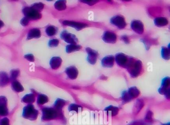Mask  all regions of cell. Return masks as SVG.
I'll return each mask as SVG.
<instances>
[{
    "label": "cell",
    "mask_w": 170,
    "mask_h": 125,
    "mask_svg": "<svg viewBox=\"0 0 170 125\" xmlns=\"http://www.w3.org/2000/svg\"><path fill=\"white\" fill-rule=\"evenodd\" d=\"M42 112L43 120H52L63 117L61 111L57 110L54 108H44Z\"/></svg>",
    "instance_id": "cell-1"
},
{
    "label": "cell",
    "mask_w": 170,
    "mask_h": 125,
    "mask_svg": "<svg viewBox=\"0 0 170 125\" xmlns=\"http://www.w3.org/2000/svg\"><path fill=\"white\" fill-rule=\"evenodd\" d=\"M127 69L132 77H137L142 70V63L139 60H135L133 58Z\"/></svg>",
    "instance_id": "cell-2"
},
{
    "label": "cell",
    "mask_w": 170,
    "mask_h": 125,
    "mask_svg": "<svg viewBox=\"0 0 170 125\" xmlns=\"http://www.w3.org/2000/svg\"><path fill=\"white\" fill-rule=\"evenodd\" d=\"M39 112L32 104H29L23 109V116L24 118L31 121H34L38 118Z\"/></svg>",
    "instance_id": "cell-3"
},
{
    "label": "cell",
    "mask_w": 170,
    "mask_h": 125,
    "mask_svg": "<svg viewBox=\"0 0 170 125\" xmlns=\"http://www.w3.org/2000/svg\"><path fill=\"white\" fill-rule=\"evenodd\" d=\"M134 58L128 56L122 53H119L115 55V60L118 65L125 68H127Z\"/></svg>",
    "instance_id": "cell-4"
},
{
    "label": "cell",
    "mask_w": 170,
    "mask_h": 125,
    "mask_svg": "<svg viewBox=\"0 0 170 125\" xmlns=\"http://www.w3.org/2000/svg\"><path fill=\"white\" fill-rule=\"evenodd\" d=\"M23 12L28 19L38 20L41 18V14L39 12L33 9L32 7H27L23 10Z\"/></svg>",
    "instance_id": "cell-5"
},
{
    "label": "cell",
    "mask_w": 170,
    "mask_h": 125,
    "mask_svg": "<svg viewBox=\"0 0 170 125\" xmlns=\"http://www.w3.org/2000/svg\"><path fill=\"white\" fill-rule=\"evenodd\" d=\"M110 23L119 29L125 28L126 26L125 18L120 15H117L112 17L110 20Z\"/></svg>",
    "instance_id": "cell-6"
},
{
    "label": "cell",
    "mask_w": 170,
    "mask_h": 125,
    "mask_svg": "<svg viewBox=\"0 0 170 125\" xmlns=\"http://www.w3.org/2000/svg\"><path fill=\"white\" fill-rule=\"evenodd\" d=\"M61 39L69 44H77L78 40L75 35L69 33L66 31H64L61 34Z\"/></svg>",
    "instance_id": "cell-7"
},
{
    "label": "cell",
    "mask_w": 170,
    "mask_h": 125,
    "mask_svg": "<svg viewBox=\"0 0 170 125\" xmlns=\"http://www.w3.org/2000/svg\"><path fill=\"white\" fill-rule=\"evenodd\" d=\"M86 51L88 54V56L87 58V61L91 64H95L98 58V53L95 50H93L91 48H87Z\"/></svg>",
    "instance_id": "cell-8"
},
{
    "label": "cell",
    "mask_w": 170,
    "mask_h": 125,
    "mask_svg": "<svg viewBox=\"0 0 170 125\" xmlns=\"http://www.w3.org/2000/svg\"><path fill=\"white\" fill-rule=\"evenodd\" d=\"M62 23L65 26H71L75 28L77 31H80L82 29L85 28L88 26L86 23H80V22H76V21H64L62 22Z\"/></svg>",
    "instance_id": "cell-9"
},
{
    "label": "cell",
    "mask_w": 170,
    "mask_h": 125,
    "mask_svg": "<svg viewBox=\"0 0 170 125\" xmlns=\"http://www.w3.org/2000/svg\"><path fill=\"white\" fill-rule=\"evenodd\" d=\"M131 27L133 31L139 35L142 34L144 32V25L140 21L133 20L131 22Z\"/></svg>",
    "instance_id": "cell-10"
},
{
    "label": "cell",
    "mask_w": 170,
    "mask_h": 125,
    "mask_svg": "<svg viewBox=\"0 0 170 125\" xmlns=\"http://www.w3.org/2000/svg\"><path fill=\"white\" fill-rule=\"evenodd\" d=\"M102 38L105 43H116L117 40V36L113 32L106 31L104 33Z\"/></svg>",
    "instance_id": "cell-11"
},
{
    "label": "cell",
    "mask_w": 170,
    "mask_h": 125,
    "mask_svg": "<svg viewBox=\"0 0 170 125\" xmlns=\"http://www.w3.org/2000/svg\"><path fill=\"white\" fill-rule=\"evenodd\" d=\"M9 114L7 108V99L5 96H0V116H6Z\"/></svg>",
    "instance_id": "cell-12"
},
{
    "label": "cell",
    "mask_w": 170,
    "mask_h": 125,
    "mask_svg": "<svg viewBox=\"0 0 170 125\" xmlns=\"http://www.w3.org/2000/svg\"><path fill=\"white\" fill-rule=\"evenodd\" d=\"M114 56L113 55H108L104 57L102 60V65L104 67L111 68L114 65Z\"/></svg>",
    "instance_id": "cell-13"
},
{
    "label": "cell",
    "mask_w": 170,
    "mask_h": 125,
    "mask_svg": "<svg viewBox=\"0 0 170 125\" xmlns=\"http://www.w3.org/2000/svg\"><path fill=\"white\" fill-rule=\"evenodd\" d=\"M66 73L68 77L71 80H74L77 77L79 71L75 66H71L67 67L66 70Z\"/></svg>",
    "instance_id": "cell-14"
},
{
    "label": "cell",
    "mask_w": 170,
    "mask_h": 125,
    "mask_svg": "<svg viewBox=\"0 0 170 125\" xmlns=\"http://www.w3.org/2000/svg\"><path fill=\"white\" fill-rule=\"evenodd\" d=\"M62 59L59 57H54L50 61V66L53 69H57L61 66Z\"/></svg>",
    "instance_id": "cell-15"
},
{
    "label": "cell",
    "mask_w": 170,
    "mask_h": 125,
    "mask_svg": "<svg viewBox=\"0 0 170 125\" xmlns=\"http://www.w3.org/2000/svg\"><path fill=\"white\" fill-rule=\"evenodd\" d=\"M127 92L131 100L137 98L138 96L140 94V92L139 89L136 87H132L130 88L127 91Z\"/></svg>",
    "instance_id": "cell-16"
},
{
    "label": "cell",
    "mask_w": 170,
    "mask_h": 125,
    "mask_svg": "<svg viewBox=\"0 0 170 125\" xmlns=\"http://www.w3.org/2000/svg\"><path fill=\"white\" fill-rule=\"evenodd\" d=\"M41 31L38 28H33L30 30L28 36H27V39L31 40V38H38L41 37Z\"/></svg>",
    "instance_id": "cell-17"
},
{
    "label": "cell",
    "mask_w": 170,
    "mask_h": 125,
    "mask_svg": "<svg viewBox=\"0 0 170 125\" xmlns=\"http://www.w3.org/2000/svg\"><path fill=\"white\" fill-rule=\"evenodd\" d=\"M144 102L143 100L142 99H139L136 102V104L134 106V111H133V113L135 115H137L140 111L144 107Z\"/></svg>",
    "instance_id": "cell-18"
},
{
    "label": "cell",
    "mask_w": 170,
    "mask_h": 125,
    "mask_svg": "<svg viewBox=\"0 0 170 125\" xmlns=\"http://www.w3.org/2000/svg\"><path fill=\"white\" fill-rule=\"evenodd\" d=\"M9 82V78L6 73L0 72V86H5Z\"/></svg>",
    "instance_id": "cell-19"
},
{
    "label": "cell",
    "mask_w": 170,
    "mask_h": 125,
    "mask_svg": "<svg viewBox=\"0 0 170 125\" xmlns=\"http://www.w3.org/2000/svg\"><path fill=\"white\" fill-rule=\"evenodd\" d=\"M154 23L158 26H163L168 25V21L164 17H158L154 20Z\"/></svg>",
    "instance_id": "cell-20"
},
{
    "label": "cell",
    "mask_w": 170,
    "mask_h": 125,
    "mask_svg": "<svg viewBox=\"0 0 170 125\" xmlns=\"http://www.w3.org/2000/svg\"><path fill=\"white\" fill-rule=\"evenodd\" d=\"M81 47L80 45L77 44H70L66 46V53H69L74 51H79L81 49Z\"/></svg>",
    "instance_id": "cell-21"
},
{
    "label": "cell",
    "mask_w": 170,
    "mask_h": 125,
    "mask_svg": "<svg viewBox=\"0 0 170 125\" xmlns=\"http://www.w3.org/2000/svg\"><path fill=\"white\" fill-rule=\"evenodd\" d=\"M66 102L63 99H57L54 103V108L57 110L61 111L62 108L66 105Z\"/></svg>",
    "instance_id": "cell-22"
},
{
    "label": "cell",
    "mask_w": 170,
    "mask_h": 125,
    "mask_svg": "<svg viewBox=\"0 0 170 125\" xmlns=\"http://www.w3.org/2000/svg\"><path fill=\"white\" fill-rule=\"evenodd\" d=\"M35 101V96L34 94H27L23 97L22 99V102L26 104H31Z\"/></svg>",
    "instance_id": "cell-23"
},
{
    "label": "cell",
    "mask_w": 170,
    "mask_h": 125,
    "mask_svg": "<svg viewBox=\"0 0 170 125\" xmlns=\"http://www.w3.org/2000/svg\"><path fill=\"white\" fill-rule=\"evenodd\" d=\"M11 87L14 91L18 93L22 92L24 90L21 84L17 81H14L11 84Z\"/></svg>",
    "instance_id": "cell-24"
},
{
    "label": "cell",
    "mask_w": 170,
    "mask_h": 125,
    "mask_svg": "<svg viewBox=\"0 0 170 125\" xmlns=\"http://www.w3.org/2000/svg\"><path fill=\"white\" fill-rule=\"evenodd\" d=\"M46 32L48 36H52L57 33V28L56 26H48L46 30Z\"/></svg>",
    "instance_id": "cell-25"
},
{
    "label": "cell",
    "mask_w": 170,
    "mask_h": 125,
    "mask_svg": "<svg viewBox=\"0 0 170 125\" xmlns=\"http://www.w3.org/2000/svg\"><path fill=\"white\" fill-rule=\"evenodd\" d=\"M54 7L56 9L59 10V11H62V10H65L66 8V1H58L56 2L54 4Z\"/></svg>",
    "instance_id": "cell-26"
},
{
    "label": "cell",
    "mask_w": 170,
    "mask_h": 125,
    "mask_svg": "<svg viewBox=\"0 0 170 125\" xmlns=\"http://www.w3.org/2000/svg\"><path fill=\"white\" fill-rule=\"evenodd\" d=\"M105 110L111 113V116L114 117L118 114V112H119V108L118 107H114L113 106H109L106 108Z\"/></svg>",
    "instance_id": "cell-27"
},
{
    "label": "cell",
    "mask_w": 170,
    "mask_h": 125,
    "mask_svg": "<svg viewBox=\"0 0 170 125\" xmlns=\"http://www.w3.org/2000/svg\"><path fill=\"white\" fill-rule=\"evenodd\" d=\"M161 55L162 58L165 60H169L170 58V50L166 47H162L161 50Z\"/></svg>",
    "instance_id": "cell-28"
},
{
    "label": "cell",
    "mask_w": 170,
    "mask_h": 125,
    "mask_svg": "<svg viewBox=\"0 0 170 125\" xmlns=\"http://www.w3.org/2000/svg\"><path fill=\"white\" fill-rule=\"evenodd\" d=\"M154 119H153V113L152 111H149L146 114L144 118V122L146 123H151L152 122H153Z\"/></svg>",
    "instance_id": "cell-29"
},
{
    "label": "cell",
    "mask_w": 170,
    "mask_h": 125,
    "mask_svg": "<svg viewBox=\"0 0 170 125\" xmlns=\"http://www.w3.org/2000/svg\"><path fill=\"white\" fill-rule=\"evenodd\" d=\"M49 101L48 97L45 95H39L37 99V103L39 105H43Z\"/></svg>",
    "instance_id": "cell-30"
},
{
    "label": "cell",
    "mask_w": 170,
    "mask_h": 125,
    "mask_svg": "<svg viewBox=\"0 0 170 125\" xmlns=\"http://www.w3.org/2000/svg\"><path fill=\"white\" fill-rule=\"evenodd\" d=\"M82 108L81 106H80L79 105H77L76 104H71L69 106V112L73 111V112L78 113L81 110Z\"/></svg>",
    "instance_id": "cell-31"
},
{
    "label": "cell",
    "mask_w": 170,
    "mask_h": 125,
    "mask_svg": "<svg viewBox=\"0 0 170 125\" xmlns=\"http://www.w3.org/2000/svg\"><path fill=\"white\" fill-rule=\"evenodd\" d=\"M170 79L169 77L164 78L162 81V84L160 87L164 88V89H168L169 88L170 86Z\"/></svg>",
    "instance_id": "cell-32"
},
{
    "label": "cell",
    "mask_w": 170,
    "mask_h": 125,
    "mask_svg": "<svg viewBox=\"0 0 170 125\" xmlns=\"http://www.w3.org/2000/svg\"><path fill=\"white\" fill-rule=\"evenodd\" d=\"M121 99L123 102H124L125 103L130 102L132 100L131 98H130L129 96L128 95L127 91H125L123 92L122 96H121Z\"/></svg>",
    "instance_id": "cell-33"
},
{
    "label": "cell",
    "mask_w": 170,
    "mask_h": 125,
    "mask_svg": "<svg viewBox=\"0 0 170 125\" xmlns=\"http://www.w3.org/2000/svg\"><path fill=\"white\" fill-rule=\"evenodd\" d=\"M19 70L18 69H13L11 71V80H15L19 75Z\"/></svg>",
    "instance_id": "cell-34"
},
{
    "label": "cell",
    "mask_w": 170,
    "mask_h": 125,
    "mask_svg": "<svg viewBox=\"0 0 170 125\" xmlns=\"http://www.w3.org/2000/svg\"><path fill=\"white\" fill-rule=\"evenodd\" d=\"M59 44V40L57 39H52L49 42V45L51 48H54L57 46Z\"/></svg>",
    "instance_id": "cell-35"
},
{
    "label": "cell",
    "mask_w": 170,
    "mask_h": 125,
    "mask_svg": "<svg viewBox=\"0 0 170 125\" xmlns=\"http://www.w3.org/2000/svg\"><path fill=\"white\" fill-rule=\"evenodd\" d=\"M44 6L43 4L39 3L34 4L31 7L39 12V11L42 10L44 8Z\"/></svg>",
    "instance_id": "cell-36"
},
{
    "label": "cell",
    "mask_w": 170,
    "mask_h": 125,
    "mask_svg": "<svg viewBox=\"0 0 170 125\" xmlns=\"http://www.w3.org/2000/svg\"><path fill=\"white\" fill-rule=\"evenodd\" d=\"M0 125H10V121L7 118H4L0 121Z\"/></svg>",
    "instance_id": "cell-37"
},
{
    "label": "cell",
    "mask_w": 170,
    "mask_h": 125,
    "mask_svg": "<svg viewBox=\"0 0 170 125\" xmlns=\"http://www.w3.org/2000/svg\"><path fill=\"white\" fill-rule=\"evenodd\" d=\"M128 125H146V123L144 121L141 120L134 121Z\"/></svg>",
    "instance_id": "cell-38"
},
{
    "label": "cell",
    "mask_w": 170,
    "mask_h": 125,
    "mask_svg": "<svg viewBox=\"0 0 170 125\" xmlns=\"http://www.w3.org/2000/svg\"><path fill=\"white\" fill-rule=\"evenodd\" d=\"M29 23V19H28L26 17H24V18H22L21 21V25L24 26H27Z\"/></svg>",
    "instance_id": "cell-39"
},
{
    "label": "cell",
    "mask_w": 170,
    "mask_h": 125,
    "mask_svg": "<svg viewBox=\"0 0 170 125\" xmlns=\"http://www.w3.org/2000/svg\"><path fill=\"white\" fill-rule=\"evenodd\" d=\"M25 58L29 61H34V56L33 54H29L26 55L25 56Z\"/></svg>",
    "instance_id": "cell-40"
},
{
    "label": "cell",
    "mask_w": 170,
    "mask_h": 125,
    "mask_svg": "<svg viewBox=\"0 0 170 125\" xmlns=\"http://www.w3.org/2000/svg\"><path fill=\"white\" fill-rule=\"evenodd\" d=\"M82 2L84 3L87 4L89 5H93L98 2L97 1H82Z\"/></svg>",
    "instance_id": "cell-41"
},
{
    "label": "cell",
    "mask_w": 170,
    "mask_h": 125,
    "mask_svg": "<svg viewBox=\"0 0 170 125\" xmlns=\"http://www.w3.org/2000/svg\"><path fill=\"white\" fill-rule=\"evenodd\" d=\"M121 39L123 41H124L125 43L126 44H128L130 43L129 38L126 36H121Z\"/></svg>",
    "instance_id": "cell-42"
},
{
    "label": "cell",
    "mask_w": 170,
    "mask_h": 125,
    "mask_svg": "<svg viewBox=\"0 0 170 125\" xmlns=\"http://www.w3.org/2000/svg\"><path fill=\"white\" fill-rule=\"evenodd\" d=\"M4 26V23L3 22L0 20V28H2V26Z\"/></svg>",
    "instance_id": "cell-43"
},
{
    "label": "cell",
    "mask_w": 170,
    "mask_h": 125,
    "mask_svg": "<svg viewBox=\"0 0 170 125\" xmlns=\"http://www.w3.org/2000/svg\"><path fill=\"white\" fill-rule=\"evenodd\" d=\"M161 125H170V123L169 122V123H167L163 124Z\"/></svg>",
    "instance_id": "cell-44"
}]
</instances>
